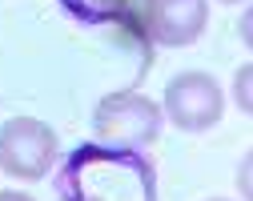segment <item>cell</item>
I'll list each match as a JSON object with an SVG mask.
<instances>
[{
  "mask_svg": "<svg viewBox=\"0 0 253 201\" xmlns=\"http://www.w3.org/2000/svg\"><path fill=\"white\" fill-rule=\"evenodd\" d=\"M161 113L181 129V133H205L225 117V89H221L209 73H177L165 85Z\"/></svg>",
  "mask_w": 253,
  "mask_h": 201,
  "instance_id": "obj_3",
  "label": "cell"
},
{
  "mask_svg": "<svg viewBox=\"0 0 253 201\" xmlns=\"http://www.w3.org/2000/svg\"><path fill=\"white\" fill-rule=\"evenodd\" d=\"M233 105L245 117H253V60L241 64V69L233 73Z\"/></svg>",
  "mask_w": 253,
  "mask_h": 201,
  "instance_id": "obj_6",
  "label": "cell"
},
{
  "mask_svg": "<svg viewBox=\"0 0 253 201\" xmlns=\"http://www.w3.org/2000/svg\"><path fill=\"white\" fill-rule=\"evenodd\" d=\"M145 4H157V0H145Z\"/></svg>",
  "mask_w": 253,
  "mask_h": 201,
  "instance_id": "obj_13",
  "label": "cell"
},
{
  "mask_svg": "<svg viewBox=\"0 0 253 201\" xmlns=\"http://www.w3.org/2000/svg\"><path fill=\"white\" fill-rule=\"evenodd\" d=\"M209 201H225V197H209Z\"/></svg>",
  "mask_w": 253,
  "mask_h": 201,
  "instance_id": "obj_12",
  "label": "cell"
},
{
  "mask_svg": "<svg viewBox=\"0 0 253 201\" xmlns=\"http://www.w3.org/2000/svg\"><path fill=\"white\" fill-rule=\"evenodd\" d=\"M60 201H105V197H60Z\"/></svg>",
  "mask_w": 253,
  "mask_h": 201,
  "instance_id": "obj_10",
  "label": "cell"
},
{
  "mask_svg": "<svg viewBox=\"0 0 253 201\" xmlns=\"http://www.w3.org/2000/svg\"><path fill=\"white\" fill-rule=\"evenodd\" d=\"M145 37L161 49H185L193 45L209 24V0H157L141 8Z\"/></svg>",
  "mask_w": 253,
  "mask_h": 201,
  "instance_id": "obj_4",
  "label": "cell"
},
{
  "mask_svg": "<svg viewBox=\"0 0 253 201\" xmlns=\"http://www.w3.org/2000/svg\"><path fill=\"white\" fill-rule=\"evenodd\" d=\"M60 141L37 117H8L0 125V169L16 181H41L56 165Z\"/></svg>",
  "mask_w": 253,
  "mask_h": 201,
  "instance_id": "obj_2",
  "label": "cell"
},
{
  "mask_svg": "<svg viewBox=\"0 0 253 201\" xmlns=\"http://www.w3.org/2000/svg\"><path fill=\"white\" fill-rule=\"evenodd\" d=\"M221 4H245V0H221Z\"/></svg>",
  "mask_w": 253,
  "mask_h": 201,
  "instance_id": "obj_11",
  "label": "cell"
},
{
  "mask_svg": "<svg viewBox=\"0 0 253 201\" xmlns=\"http://www.w3.org/2000/svg\"><path fill=\"white\" fill-rule=\"evenodd\" d=\"M161 105L149 100L145 93H133V89H121V93H109L97 100L92 109V133L113 145V149H145L161 137Z\"/></svg>",
  "mask_w": 253,
  "mask_h": 201,
  "instance_id": "obj_1",
  "label": "cell"
},
{
  "mask_svg": "<svg viewBox=\"0 0 253 201\" xmlns=\"http://www.w3.org/2000/svg\"><path fill=\"white\" fill-rule=\"evenodd\" d=\"M0 201H37L33 193H16V189H0Z\"/></svg>",
  "mask_w": 253,
  "mask_h": 201,
  "instance_id": "obj_9",
  "label": "cell"
},
{
  "mask_svg": "<svg viewBox=\"0 0 253 201\" xmlns=\"http://www.w3.org/2000/svg\"><path fill=\"white\" fill-rule=\"evenodd\" d=\"M237 37H241V45L253 52V4L241 12V20H237Z\"/></svg>",
  "mask_w": 253,
  "mask_h": 201,
  "instance_id": "obj_8",
  "label": "cell"
},
{
  "mask_svg": "<svg viewBox=\"0 0 253 201\" xmlns=\"http://www.w3.org/2000/svg\"><path fill=\"white\" fill-rule=\"evenodd\" d=\"M77 20H121L133 12V0H60Z\"/></svg>",
  "mask_w": 253,
  "mask_h": 201,
  "instance_id": "obj_5",
  "label": "cell"
},
{
  "mask_svg": "<svg viewBox=\"0 0 253 201\" xmlns=\"http://www.w3.org/2000/svg\"><path fill=\"white\" fill-rule=\"evenodd\" d=\"M237 193H241V201H253V149L237 165Z\"/></svg>",
  "mask_w": 253,
  "mask_h": 201,
  "instance_id": "obj_7",
  "label": "cell"
}]
</instances>
